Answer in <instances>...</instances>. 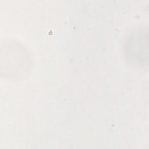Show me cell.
I'll return each mask as SVG.
<instances>
[{
  "mask_svg": "<svg viewBox=\"0 0 149 149\" xmlns=\"http://www.w3.org/2000/svg\"><path fill=\"white\" fill-rule=\"evenodd\" d=\"M125 52L131 62L138 65H147L148 31H136L130 35L125 42Z\"/></svg>",
  "mask_w": 149,
  "mask_h": 149,
  "instance_id": "obj_1",
  "label": "cell"
}]
</instances>
